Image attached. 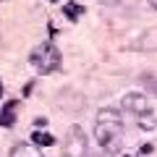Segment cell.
<instances>
[{
	"mask_svg": "<svg viewBox=\"0 0 157 157\" xmlns=\"http://www.w3.org/2000/svg\"><path fill=\"white\" fill-rule=\"evenodd\" d=\"M94 136L97 144L107 152V155H118L123 147V118L115 107H105L97 113L94 121Z\"/></svg>",
	"mask_w": 157,
	"mask_h": 157,
	"instance_id": "6da1fadb",
	"label": "cell"
},
{
	"mask_svg": "<svg viewBox=\"0 0 157 157\" xmlns=\"http://www.w3.org/2000/svg\"><path fill=\"white\" fill-rule=\"evenodd\" d=\"M29 63H32V68L37 73H52L60 68V50H58L52 42H42V45H37L32 50V55H29Z\"/></svg>",
	"mask_w": 157,
	"mask_h": 157,
	"instance_id": "7a4b0ae2",
	"label": "cell"
},
{
	"mask_svg": "<svg viewBox=\"0 0 157 157\" xmlns=\"http://www.w3.org/2000/svg\"><path fill=\"white\" fill-rule=\"evenodd\" d=\"M63 157H89V139L81 126H71L63 141Z\"/></svg>",
	"mask_w": 157,
	"mask_h": 157,
	"instance_id": "3957f363",
	"label": "cell"
},
{
	"mask_svg": "<svg viewBox=\"0 0 157 157\" xmlns=\"http://www.w3.org/2000/svg\"><path fill=\"white\" fill-rule=\"evenodd\" d=\"M121 107L128 110V113H134V115H139V118H147L152 113V102L147 100L144 94H139V92H128V94H123Z\"/></svg>",
	"mask_w": 157,
	"mask_h": 157,
	"instance_id": "277c9868",
	"label": "cell"
},
{
	"mask_svg": "<svg viewBox=\"0 0 157 157\" xmlns=\"http://www.w3.org/2000/svg\"><path fill=\"white\" fill-rule=\"evenodd\" d=\"M11 157H42L37 144H16L11 149Z\"/></svg>",
	"mask_w": 157,
	"mask_h": 157,
	"instance_id": "5b68a950",
	"label": "cell"
},
{
	"mask_svg": "<svg viewBox=\"0 0 157 157\" xmlns=\"http://www.w3.org/2000/svg\"><path fill=\"white\" fill-rule=\"evenodd\" d=\"M16 105H18V102L11 100L3 110H0V126H6V128H11V126H13V121H16Z\"/></svg>",
	"mask_w": 157,
	"mask_h": 157,
	"instance_id": "8992f818",
	"label": "cell"
},
{
	"mask_svg": "<svg viewBox=\"0 0 157 157\" xmlns=\"http://www.w3.org/2000/svg\"><path fill=\"white\" fill-rule=\"evenodd\" d=\"M63 13H66V16L71 18V21H76L78 16H84V6H78V3H66Z\"/></svg>",
	"mask_w": 157,
	"mask_h": 157,
	"instance_id": "52a82bcc",
	"label": "cell"
},
{
	"mask_svg": "<svg viewBox=\"0 0 157 157\" xmlns=\"http://www.w3.org/2000/svg\"><path fill=\"white\" fill-rule=\"evenodd\" d=\"M32 141H34L37 147H52V144H55V136H52V134H42V131H37V134L32 136Z\"/></svg>",
	"mask_w": 157,
	"mask_h": 157,
	"instance_id": "ba28073f",
	"label": "cell"
},
{
	"mask_svg": "<svg viewBox=\"0 0 157 157\" xmlns=\"http://www.w3.org/2000/svg\"><path fill=\"white\" fill-rule=\"evenodd\" d=\"M141 81L147 84V89H149V92H155V94H157V76H144Z\"/></svg>",
	"mask_w": 157,
	"mask_h": 157,
	"instance_id": "9c48e42d",
	"label": "cell"
},
{
	"mask_svg": "<svg viewBox=\"0 0 157 157\" xmlns=\"http://www.w3.org/2000/svg\"><path fill=\"white\" fill-rule=\"evenodd\" d=\"M97 3H100V6H118L121 0H97Z\"/></svg>",
	"mask_w": 157,
	"mask_h": 157,
	"instance_id": "30bf717a",
	"label": "cell"
},
{
	"mask_svg": "<svg viewBox=\"0 0 157 157\" xmlns=\"http://www.w3.org/2000/svg\"><path fill=\"white\" fill-rule=\"evenodd\" d=\"M34 126H37V128H45L47 121H45V118H37V121H34Z\"/></svg>",
	"mask_w": 157,
	"mask_h": 157,
	"instance_id": "8fae6325",
	"label": "cell"
},
{
	"mask_svg": "<svg viewBox=\"0 0 157 157\" xmlns=\"http://www.w3.org/2000/svg\"><path fill=\"white\" fill-rule=\"evenodd\" d=\"M149 6H152V8H155V11H157V0H149Z\"/></svg>",
	"mask_w": 157,
	"mask_h": 157,
	"instance_id": "7c38bea8",
	"label": "cell"
},
{
	"mask_svg": "<svg viewBox=\"0 0 157 157\" xmlns=\"http://www.w3.org/2000/svg\"><path fill=\"white\" fill-rule=\"evenodd\" d=\"M0 97H3V81H0Z\"/></svg>",
	"mask_w": 157,
	"mask_h": 157,
	"instance_id": "4fadbf2b",
	"label": "cell"
},
{
	"mask_svg": "<svg viewBox=\"0 0 157 157\" xmlns=\"http://www.w3.org/2000/svg\"><path fill=\"white\" fill-rule=\"evenodd\" d=\"M47 3H58V0H47Z\"/></svg>",
	"mask_w": 157,
	"mask_h": 157,
	"instance_id": "5bb4252c",
	"label": "cell"
},
{
	"mask_svg": "<svg viewBox=\"0 0 157 157\" xmlns=\"http://www.w3.org/2000/svg\"><path fill=\"white\" fill-rule=\"evenodd\" d=\"M89 157H92V155H89Z\"/></svg>",
	"mask_w": 157,
	"mask_h": 157,
	"instance_id": "9a60e30c",
	"label": "cell"
}]
</instances>
